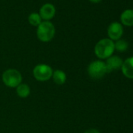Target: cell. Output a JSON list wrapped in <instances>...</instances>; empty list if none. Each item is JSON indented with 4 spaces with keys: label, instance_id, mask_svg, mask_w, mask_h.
I'll use <instances>...</instances> for the list:
<instances>
[{
    "label": "cell",
    "instance_id": "obj_1",
    "mask_svg": "<svg viewBox=\"0 0 133 133\" xmlns=\"http://www.w3.org/2000/svg\"><path fill=\"white\" fill-rule=\"evenodd\" d=\"M114 49V42L110 38H103L96 43L94 51L98 58L103 59L111 56Z\"/></svg>",
    "mask_w": 133,
    "mask_h": 133
},
{
    "label": "cell",
    "instance_id": "obj_2",
    "mask_svg": "<svg viewBox=\"0 0 133 133\" xmlns=\"http://www.w3.org/2000/svg\"><path fill=\"white\" fill-rule=\"evenodd\" d=\"M56 29L55 26L50 21H42L37 27V37L38 38L43 42H50L55 36Z\"/></svg>",
    "mask_w": 133,
    "mask_h": 133
},
{
    "label": "cell",
    "instance_id": "obj_3",
    "mask_svg": "<svg viewBox=\"0 0 133 133\" xmlns=\"http://www.w3.org/2000/svg\"><path fill=\"white\" fill-rule=\"evenodd\" d=\"M4 84L10 88H17L22 82V75L16 69H8L3 75Z\"/></svg>",
    "mask_w": 133,
    "mask_h": 133
},
{
    "label": "cell",
    "instance_id": "obj_4",
    "mask_svg": "<svg viewBox=\"0 0 133 133\" xmlns=\"http://www.w3.org/2000/svg\"><path fill=\"white\" fill-rule=\"evenodd\" d=\"M88 73L93 79H99L103 78L107 73L105 63L99 60L92 62L88 68Z\"/></svg>",
    "mask_w": 133,
    "mask_h": 133
},
{
    "label": "cell",
    "instance_id": "obj_5",
    "mask_svg": "<svg viewBox=\"0 0 133 133\" xmlns=\"http://www.w3.org/2000/svg\"><path fill=\"white\" fill-rule=\"evenodd\" d=\"M52 69L46 64H38L33 70V75L36 80L45 82L49 80L52 76Z\"/></svg>",
    "mask_w": 133,
    "mask_h": 133
},
{
    "label": "cell",
    "instance_id": "obj_6",
    "mask_svg": "<svg viewBox=\"0 0 133 133\" xmlns=\"http://www.w3.org/2000/svg\"><path fill=\"white\" fill-rule=\"evenodd\" d=\"M38 14L43 21H49L54 17L56 14V8L52 3H45L41 6Z\"/></svg>",
    "mask_w": 133,
    "mask_h": 133
},
{
    "label": "cell",
    "instance_id": "obj_7",
    "mask_svg": "<svg viewBox=\"0 0 133 133\" xmlns=\"http://www.w3.org/2000/svg\"><path fill=\"white\" fill-rule=\"evenodd\" d=\"M123 27L120 23L113 22L110 24L107 29V34L110 40L117 41L121 38L123 35Z\"/></svg>",
    "mask_w": 133,
    "mask_h": 133
},
{
    "label": "cell",
    "instance_id": "obj_8",
    "mask_svg": "<svg viewBox=\"0 0 133 133\" xmlns=\"http://www.w3.org/2000/svg\"><path fill=\"white\" fill-rule=\"evenodd\" d=\"M105 64L107 68V73H109L116 70H119L120 68L121 69L123 61L117 56H111L107 59V62L105 63Z\"/></svg>",
    "mask_w": 133,
    "mask_h": 133
},
{
    "label": "cell",
    "instance_id": "obj_9",
    "mask_svg": "<svg viewBox=\"0 0 133 133\" xmlns=\"http://www.w3.org/2000/svg\"><path fill=\"white\" fill-rule=\"evenodd\" d=\"M121 71L126 78L133 79V56L128 58L123 62Z\"/></svg>",
    "mask_w": 133,
    "mask_h": 133
},
{
    "label": "cell",
    "instance_id": "obj_10",
    "mask_svg": "<svg viewBox=\"0 0 133 133\" xmlns=\"http://www.w3.org/2000/svg\"><path fill=\"white\" fill-rule=\"evenodd\" d=\"M121 21L125 26H133V10H126L121 15Z\"/></svg>",
    "mask_w": 133,
    "mask_h": 133
},
{
    "label": "cell",
    "instance_id": "obj_11",
    "mask_svg": "<svg viewBox=\"0 0 133 133\" xmlns=\"http://www.w3.org/2000/svg\"><path fill=\"white\" fill-rule=\"evenodd\" d=\"M52 79L57 85H63L66 82V74L61 70H56L52 73Z\"/></svg>",
    "mask_w": 133,
    "mask_h": 133
},
{
    "label": "cell",
    "instance_id": "obj_12",
    "mask_svg": "<svg viewBox=\"0 0 133 133\" xmlns=\"http://www.w3.org/2000/svg\"><path fill=\"white\" fill-rule=\"evenodd\" d=\"M30 87L26 84H21L17 87V93L21 98H26L30 95Z\"/></svg>",
    "mask_w": 133,
    "mask_h": 133
},
{
    "label": "cell",
    "instance_id": "obj_13",
    "mask_svg": "<svg viewBox=\"0 0 133 133\" xmlns=\"http://www.w3.org/2000/svg\"><path fill=\"white\" fill-rule=\"evenodd\" d=\"M28 22L31 25L38 27L42 22V19L38 13H31L28 16Z\"/></svg>",
    "mask_w": 133,
    "mask_h": 133
},
{
    "label": "cell",
    "instance_id": "obj_14",
    "mask_svg": "<svg viewBox=\"0 0 133 133\" xmlns=\"http://www.w3.org/2000/svg\"><path fill=\"white\" fill-rule=\"evenodd\" d=\"M128 44L125 40L119 39L114 43V49L118 52H125L128 49Z\"/></svg>",
    "mask_w": 133,
    "mask_h": 133
},
{
    "label": "cell",
    "instance_id": "obj_15",
    "mask_svg": "<svg viewBox=\"0 0 133 133\" xmlns=\"http://www.w3.org/2000/svg\"><path fill=\"white\" fill-rule=\"evenodd\" d=\"M85 133H100L97 129H95V128H91V129H89L87 131H85Z\"/></svg>",
    "mask_w": 133,
    "mask_h": 133
},
{
    "label": "cell",
    "instance_id": "obj_16",
    "mask_svg": "<svg viewBox=\"0 0 133 133\" xmlns=\"http://www.w3.org/2000/svg\"><path fill=\"white\" fill-rule=\"evenodd\" d=\"M89 1L92 3H99L102 1V0H89Z\"/></svg>",
    "mask_w": 133,
    "mask_h": 133
}]
</instances>
